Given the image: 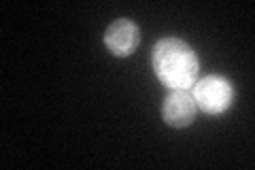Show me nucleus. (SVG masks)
<instances>
[{
    "mask_svg": "<svg viewBox=\"0 0 255 170\" xmlns=\"http://www.w3.org/2000/svg\"><path fill=\"white\" fill-rule=\"evenodd\" d=\"M140 45V28L132 19H115L105 30V47L115 58H128Z\"/></svg>",
    "mask_w": 255,
    "mask_h": 170,
    "instance_id": "7ed1b4c3",
    "label": "nucleus"
},
{
    "mask_svg": "<svg viewBox=\"0 0 255 170\" xmlns=\"http://www.w3.org/2000/svg\"><path fill=\"white\" fill-rule=\"evenodd\" d=\"M196 100L189 90H168L162 100V119L170 128H187L196 119Z\"/></svg>",
    "mask_w": 255,
    "mask_h": 170,
    "instance_id": "20e7f679",
    "label": "nucleus"
},
{
    "mask_svg": "<svg viewBox=\"0 0 255 170\" xmlns=\"http://www.w3.org/2000/svg\"><path fill=\"white\" fill-rule=\"evenodd\" d=\"M151 66L159 83L168 90H191V85L198 81L200 60L185 40L164 36L153 45Z\"/></svg>",
    "mask_w": 255,
    "mask_h": 170,
    "instance_id": "f257e3e1",
    "label": "nucleus"
},
{
    "mask_svg": "<svg viewBox=\"0 0 255 170\" xmlns=\"http://www.w3.org/2000/svg\"><path fill=\"white\" fill-rule=\"evenodd\" d=\"M191 96L196 100V107L204 115L219 117L232 107L234 85H232V81L223 75H206L191 85Z\"/></svg>",
    "mask_w": 255,
    "mask_h": 170,
    "instance_id": "f03ea898",
    "label": "nucleus"
}]
</instances>
